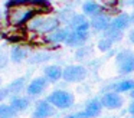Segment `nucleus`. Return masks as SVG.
<instances>
[{"label":"nucleus","instance_id":"obj_23","mask_svg":"<svg viewBox=\"0 0 134 118\" xmlns=\"http://www.w3.org/2000/svg\"><path fill=\"white\" fill-rule=\"evenodd\" d=\"M121 36H122V32H118V30H115V29H113V27H108L107 30H104V37L110 39L113 43L118 42V40L121 39Z\"/></svg>","mask_w":134,"mask_h":118},{"label":"nucleus","instance_id":"obj_5","mask_svg":"<svg viewBox=\"0 0 134 118\" xmlns=\"http://www.w3.org/2000/svg\"><path fill=\"white\" fill-rule=\"evenodd\" d=\"M68 35H69V27H56L55 30H52L51 33L45 35L42 37V43L45 45H51V46H55V45H61V43H65Z\"/></svg>","mask_w":134,"mask_h":118},{"label":"nucleus","instance_id":"obj_13","mask_svg":"<svg viewBox=\"0 0 134 118\" xmlns=\"http://www.w3.org/2000/svg\"><path fill=\"white\" fill-rule=\"evenodd\" d=\"M110 17L107 14H102V13H98L95 16L91 17V22H90V26L94 29L95 32H104L110 27Z\"/></svg>","mask_w":134,"mask_h":118},{"label":"nucleus","instance_id":"obj_31","mask_svg":"<svg viewBox=\"0 0 134 118\" xmlns=\"http://www.w3.org/2000/svg\"><path fill=\"white\" fill-rule=\"evenodd\" d=\"M125 4H134V0H124Z\"/></svg>","mask_w":134,"mask_h":118},{"label":"nucleus","instance_id":"obj_18","mask_svg":"<svg viewBox=\"0 0 134 118\" xmlns=\"http://www.w3.org/2000/svg\"><path fill=\"white\" fill-rule=\"evenodd\" d=\"M43 76L48 79V82H58L62 79V68L59 65H48L43 69Z\"/></svg>","mask_w":134,"mask_h":118},{"label":"nucleus","instance_id":"obj_1","mask_svg":"<svg viewBox=\"0 0 134 118\" xmlns=\"http://www.w3.org/2000/svg\"><path fill=\"white\" fill-rule=\"evenodd\" d=\"M49 4L46 0H26V2H9L6 3V22L13 27H23L26 22L36 13H48Z\"/></svg>","mask_w":134,"mask_h":118},{"label":"nucleus","instance_id":"obj_25","mask_svg":"<svg viewBox=\"0 0 134 118\" xmlns=\"http://www.w3.org/2000/svg\"><path fill=\"white\" fill-rule=\"evenodd\" d=\"M9 56H7V53L6 52H3V50H0V69H3V68H6L7 66V63H9Z\"/></svg>","mask_w":134,"mask_h":118},{"label":"nucleus","instance_id":"obj_29","mask_svg":"<svg viewBox=\"0 0 134 118\" xmlns=\"http://www.w3.org/2000/svg\"><path fill=\"white\" fill-rule=\"evenodd\" d=\"M3 20H4V13H2V10H0V25L3 23Z\"/></svg>","mask_w":134,"mask_h":118},{"label":"nucleus","instance_id":"obj_15","mask_svg":"<svg viewBox=\"0 0 134 118\" xmlns=\"http://www.w3.org/2000/svg\"><path fill=\"white\" fill-rule=\"evenodd\" d=\"M9 94V97H15V95H19L25 88H26V78L25 76H20V78H16L13 79L9 85L4 86Z\"/></svg>","mask_w":134,"mask_h":118},{"label":"nucleus","instance_id":"obj_17","mask_svg":"<svg viewBox=\"0 0 134 118\" xmlns=\"http://www.w3.org/2000/svg\"><path fill=\"white\" fill-rule=\"evenodd\" d=\"M10 106L18 112H23L26 111L30 106V99L27 97H20V95H15V97H10Z\"/></svg>","mask_w":134,"mask_h":118},{"label":"nucleus","instance_id":"obj_28","mask_svg":"<svg viewBox=\"0 0 134 118\" xmlns=\"http://www.w3.org/2000/svg\"><path fill=\"white\" fill-rule=\"evenodd\" d=\"M128 37H130V40H131V42L134 43V29H133V30L130 32V35H128Z\"/></svg>","mask_w":134,"mask_h":118},{"label":"nucleus","instance_id":"obj_30","mask_svg":"<svg viewBox=\"0 0 134 118\" xmlns=\"http://www.w3.org/2000/svg\"><path fill=\"white\" fill-rule=\"evenodd\" d=\"M62 118H79L76 114H74V115H66V117H62Z\"/></svg>","mask_w":134,"mask_h":118},{"label":"nucleus","instance_id":"obj_4","mask_svg":"<svg viewBox=\"0 0 134 118\" xmlns=\"http://www.w3.org/2000/svg\"><path fill=\"white\" fill-rule=\"evenodd\" d=\"M87 68L82 65H68L62 69V79L65 82H81L87 78Z\"/></svg>","mask_w":134,"mask_h":118},{"label":"nucleus","instance_id":"obj_27","mask_svg":"<svg viewBox=\"0 0 134 118\" xmlns=\"http://www.w3.org/2000/svg\"><path fill=\"white\" fill-rule=\"evenodd\" d=\"M128 111H130V114H133V115H134V101L130 104V106H128Z\"/></svg>","mask_w":134,"mask_h":118},{"label":"nucleus","instance_id":"obj_32","mask_svg":"<svg viewBox=\"0 0 134 118\" xmlns=\"http://www.w3.org/2000/svg\"><path fill=\"white\" fill-rule=\"evenodd\" d=\"M130 20H131V22L134 23V13H133V16H130Z\"/></svg>","mask_w":134,"mask_h":118},{"label":"nucleus","instance_id":"obj_11","mask_svg":"<svg viewBox=\"0 0 134 118\" xmlns=\"http://www.w3.org/2000/svg\"><path fill=\"white\" fill-rule=\"evenodd\" d=\"M101 109H102V105H101V101L99 99H91L90 102L87 104L84 111L78 112V117L79 118H95L101 114Z\"/></svg>","mask_w":134,"mask_h":118},{"label":"nucleus","instance_id":"obj_22","mask_svg":"<svg viewBox=\"0 0 134 118\" xmlns=\"http://www.w3.org/2000/svg\"><path fill=\"white\" fill-rule=\"evenodd\" d=\"M16 111L10 106V104H0V118H15Z\"/></svg>","mask_w":134,"mask_h":118},{"label":"nucleus","instance_id":"obj_26","mask_svg":"<svg viewBox=\"0 0 134 118\" xmlns=\"http://www.w3.org/2000/svg\"><path fill=\"white\" fill-rule=\"evenodd\" d=\"M7 97H9V94H7L6 88H2V86H0V104L3 102V101L6 99Z\"/></svg>","mask_w":134,"mask_h":118},{"label":"nucleus","instance_id":"obj_10","mask_svg":"<svg viewBox=\"0 0 134 118\" xmlns=\"http://www.w3.org/2000/svg\"><path fill=\"white\" fill-rule=\"evenodd\" d=\"M53 112H55V108L46 99H42L36 102L35 109L32 112V118H49L51 115H53Z\"/></svg>","mask_w":134,"mask_h":118},{"label":"nucleus","instance_id":"obj_14","mask_svg":"<svg viewBox=\"0 0 134 118\" xmlns=\"http://www.w3.org/2000/svg\"><path fill=\"white\" fill-rule=\"evenodd\" d=\"M30 55V50L23 45H15L10 50V58L9 59L15 63H20L23 60L27 59V56Z\"/></svg>","mask_w":134,"mask_h":118},{"label":"nucleus","instance_id":"obj_19","mask_svg":"<svg viewBox=\"0 0 134 118\" xmlns=\"http://www.w3.org/2000/svg\"><path fill=\"white\" fill-rule=\"evenodd\" d=\"M130 23H131L130 16H128L127 13H121V14H118L115 19L111 20L110 27L115 29V30H118V32H122V30H125V29L130 26Z\"/></svg>","mask_w":134,"mask_h":118},{"label":"nucleus","instance_id":"obj_2","mask_svg":"<svg viewBox=\"0 0 134 118\" xmlns=\"http://www.w3.org/2000/svg\"><path fill=\"white\" fill-rule=\"evenodd\" d=\"M59 26H61V22H59L58 16L36 13L35 16H32L26 22L23 29L26 30V33H32L35 36H45V35L51 33Z\"/></svg>","mask_w":134,"mask_h":118},{"label":"nucleus","instance_id":"obj_35","mask_svg":"<svg viewBox=\"0 0 134 118\" xmlns=\"http://www.w3.org/2000/svg\"><path fill=\"white\" fill-rule=\"evenodd\" d=\"M2 39H3V35H2V33H0V40H2Z\"/></svg>","mask_w":134,"mask_h":118},{"label":"nucleus","instance_id":"obj_36","mask_svg":"<svg viewBox=\"0 0 134 118\" xmlns=\"http://www.w3.org/2000/svg\"><path fill=\"white\" fill-rule=\"evenodd\" d=\"M0 86H2V78H0Z\"/></svg>","mask_w":134,"mask_h":118},{"label":"nucleus","instance_id":"obj_20","mask_svg":"<svg viewBox=\"0 0 134 118\" xmlns=\"http://www.w3.org/2000/svg\"><path fill=\"white\" fill-rule=\"evenodd\" d=\"M82 12H84L85 16H95V14L101 13V6L95 2V0H87V2L82 4Z\"/></svg>","mask_w":134,"mask_h":118},{"label":"nucleus","instance_id":"obj_34","mask_svg":"<svg viewBox=\"0 0 134 118\" xmlns=\"http://www.w3.org/2000/svg\"><path fill=\"white\" fill-rule=\"evenodd\" d=\"M131 97L134 98V89H133V91H131Z\"/></svg>","mask_w":134,"mask_h":118},{"label":"nucleus","instance_id":"obj_8","mask_svg":"<svg viewBox=\"0 0 134 118\" xmlns=\"http://www.w3.org/2000/svg\"><path fill=\"white\" fill-rule=\"evenodd\" d=\"M68 27L75 32H88L90 30V20L84 13H74L72 19L68 23Z\"/></svg>","mask_w":134,"mask_h":118},{"label":"nucleus","instance_id":"obj_38","mask_svg":"<svg viewBox=\"0 0 134 118\" xmlns=\"http://www.w3.org/2000/svg\"><path fill=\"white\" fill-rule=\"evenodd\" d=\"M133 118H134V117H133Z\"/></svg>","mask_w":134,"mask_h":118},{"label":"nucleus","instance_id":"obj_6","mask_svg":"<svg viewBox=\"0 0 134 118\" xmlns=\"http://www.w3.org/2000/svg\"><path fill=\"white\" fill-rule=\"evenodd\" d=\"M117 66L120 74H131L134 71V53L131 50H122L117 55Z\"/></svg>","mask_w":134,"mask_h":118},{"label":"nucleus","instance_id":"obj_21","mask_svg":"<svg viewBox=\"0 0 134 118\" xmlns=\"http://www.w3.org/2000/svg\"><path fill=\"white\" fill-rule=\"evenodd\" d=\"M111 88L114 89V92H118V94H121V92H127V91H133L134 89V81H131V79L120 81V82L111 85Z\"/></svg>","mask_w":134,"mask_h":118},{"label":"nucleus","instance_id":"obj_37","mask_svg":"<svg viewBox=\"0 0 134 118\" xmlns=\"http://www.w3.org/2000/svg\"><path fill=\"white\" fill-rule=\"evenodd\" d=\"M114 118H117V117H114Z\"/></svg>","mask_w":134,"mask_h":118},{"label":"nucleus","instance_id":"obj_7","mask_svg":"<svg viewBox=\"0 0 134 118\" xmlns=\"http://www.w3.org/2000/svg\"><path fill=\"white\" fill-rule=\"evenodd\" d=\"M48 85H49V82H48V79L45 76H36L27 83V86L25 89H26V94L29 97H39L41 94L45 92Z\"/></svg>","mask_w":134,"mask_h":118},{"label":"nucleus","instance_id":"obj_24","mask_svg":"<svg viewBox=\"0 0 134 118\" xmlns=\"http://www.w3.org/2000/svg\"><path fill=\"white\" fill-rule=\"evenodd\" d=\"M111 46H113V42H111L110 39H107V37H104V36H102V39L98 42V49H99V50H102V52L108 50Z\"/></svg>","mask_w":134,"mask_h":118},{"label":"nucleus","instance_id":"obj_9","mask_svg":"<svg viewBox=\"0 0 134 118\" xmlns=\"http://www.w3.org/2000/svg\"><path fill=\"white\" fill-rule=\"evenodd\" d=\"M99 101H101V105L105 106V108H108V109H118V108H121V105H122L121 95H120L118 92H114V91L104 94Z\"/></svg>","mask_w":134,"mask_h":118},{"label":"nucleus","instance_id":"obj_33","mask_svg":"<svg viewBox=\"0 0 134 118\" xmlns=\"http://www.w3.org/2000/svg\"><path fill=\"white\" fill-rule=\"evenodd\" d=\"M12 2H26V0H12Z\"/></svg>","mask_w":134,"mask_h":118},{"label":"nucleus","instance_id":"obj_12","mask_svg":"<svg viewBox=\"0 0 134 118\" xmlns=\"http://www.w3.org/2000/svg\"><path fill=\"white\" fill-rule=\"evenodd\" d=\"M88 39V32H75L69 29V35H68L66 40H65V45L71 46V48H78L82 46Z\"/></svg>","mask_w":134,"mask_h":118},{"label":"nucleus","instance_id":"obj_16","mask_svg":"<svg viewBox=\"0 0 134 118\" xmlns=\"http://www.w3.org/2000/svg\"><path fill=\"white\" fill-rule=\"evenodd\" d=\"M52 58V53H51L49 50H43V49H41V50H35L32 52V53L27 56V63H30V65H39V63H43V62H48V60Z\"/></svg>","mask_w":134,"mask_h":118},{"label":"nucleus","instance_id":"obj_3","mask_svg":"<svg viewBox=\"0 0 134 118\" xmlns=\"http://www.w3.org/2000/svg\"><path fill=\"white\" fill-rule=\"evenodd\" d=\"M46 101L56 109H68L74 105L75 98L71 92L64 91V89H56V91L51 92L46 97Z\"/></svg>","mask_w":134,"mask_h":118}]
</instances>
